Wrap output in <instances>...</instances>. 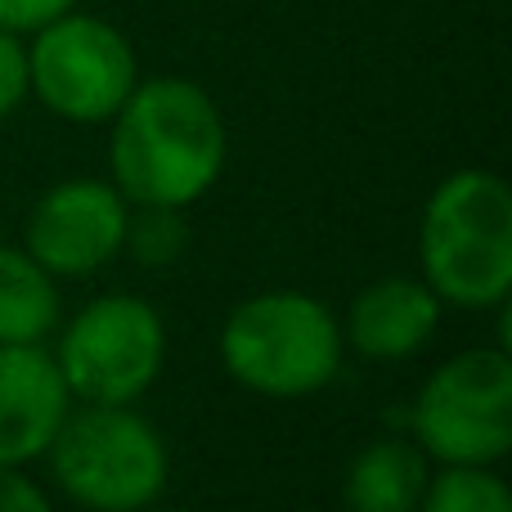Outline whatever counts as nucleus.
Instances as JSON below:
<instances>
[{
	"instance_id": "f3484780",
	"label": "nucleus",
	"mask_w": 512,
	"mask_h": 512,
	"mask_svg": "<svg viewBox=\"0 0 512 512\" xmlns=\"http://www.w3.org/2000/svg\"><path fill=\"white\" fill-rule=\"evenodd\" d=\"M0 512H54L45 490L23 468H0Z\"/></svg>"
},
{
	"instance_id": "1a4fd4ad",
	"label": "nucleus",
	"mask_w": 512,
	"mask_h": 512,
	"mask_svg": "<svg viewBox=\"0 0 512 512\" xmlns=\"http://www.w3.org/2000/svg\"><path fill=\"white\" fill-rule=\"evenodd\" d=\"M72 396L54 355L41 346H0V468H23L50 450Z\"/></svg>"
},
{
	"instance_id": "dca6fc26",
	"label": "nucleus",
	"mask_w": 512,
	"mask_h": 512,
	"mask_svg": "<svg viewBox=\"0 0 512 512\" xmlns=\"http://www.w3.org/2000/svg\"><path fill=\"white\" fill-rule=\"evenodd\" d=\"M77 9V0H0V27L18 36H32L36 27H45L50 18Z\"/></svg>"
},
{
	"instance_id": "f257e3e1",
	"label": "nucleus",
	"mask_w": 512,
	"mask_h": 512,
	"mask_svg": "<svg viewBox=\"0 0 512 512\" xmlns=\"http://www.w3.org/2000/svg\"><path fill=\"white\" fill-rule=\"evenodd\" d=\"M230 135L216 99L185 77L135 81L113 113L108 167L135 207H180L207 194L225 171Z\"/></svg>"
},
{
	"instance_id": "4468645a",
	"label": "nucleus",
	"mask_w": 512,
	"mask_h": 512,
	"mask_svg": "<svg viewBox=\"0 0 512 512\" xmlns=\"http://www.w3.org/2000/svg\"><path fill=\"white\" fill-rule=\"evenodd\" d=\"M126 243L144 265H171L185 252L180 207H140V216L126 221Z\"/></svg>"
},
{
	"instance_id": "f03ea898",
	"label": "nucleus",
	"mask_w": 512,
	"mask_h": 512,
	"mask_svg": "<svg viewBox=\"0 0 512 512\" xmlns=\"http://www.w3.org/2000/svg\"><path fill=\"white\" fill-rule=\"evenodd\" d=\"M423 283L445 306L495 310L512 292V194L495 171H454L418 225Z\"/></svg>"
},
{
	"instance_id": "0eeeda50",
	"label": "nucleus",
	"mask_w": 512,
	"mask_h": 512,
	"mask_svg": "<svg viewBox=\"0 0 512 512\" xmlns=\"http://www.w3.org/2000/svg\"><path fill=\"white\" fill-rule=\"evenodd\" d=\"M167 360L162 315L135 292H108L81 306L63 328L59 364L68 396L81 405H131L158 382Z\"/></svg>"
},
{
	"instance_id": "f8f14e48",
	"label": "nucleus",
	"mask_w": 512,
	"mask_h": 512,
	"mask_svg": "<svg viewBox=\"0 0 512 512\" xmlns=\"http://www.w3.org/2000/svg\"><path fill=\"white\" fill-rule=\"evenodd\" d=\"M59 328V288L23 248L0 243V346H41Z\"/></svg>"
},
{
	"instance_id": "a211bd4d",
	"label": "nucleus",
	"mask_w": 512,
	"mask_h": 512,
	"mask_svg": "<svg viewBox=\"0 0 512 512\" xmlns=\"http://www.w3.org/2000/svg\"><path fill=\"white\" fill-rule=\"evenodd\" d=\"M144 512H185V508H144Z\"/></svg>"
},
{
	"instance_id": "ddd939ff",
	"label": "nucleus",
	"mask_w": 512,
	"mask_h": 512,
	"mask_svg": "<svg viewBox=\"0 0 512 512\" xmlns=\"http://www.w3.org/2000/svg\"><path fill=\"white\" fill-rule=\"evenodd\" d=\"M418 512H512V495L495 468H445L427 477Z\"/></svg>"
},
{
	"instance_id": "20e7f679",
	"label": "nucleus",
	"mask_w": 512,
	"mask_h": 512,
	"mask_svg": "<svg viewBox=\"0 0 512 512\" xmlns=\"http://www.w3.org/2000/svg\"><path fill=\"white\" fill-rule=\"evenodd\" d=\"M45 454L63 495L90 512H144L171 477L167 445L131 405L68 409Z\"/></svg>"
},
{
	"instance_id": "7ed1b4c3",
	"label": "nucleus",
	"mask_w": 512,
	"mask_h": 512,
	"mask_svg": "<svg viewBox=\"0 0 512 512\" xmlns=\"http://www.w3.org/2000/svg\"><path fill=\"white\" fill-rule=\"evenodd\" d=\"M342 328L310 292H261L230 310L221 360L239 387L270 400L315 396L342 369Z\"/></svg>"
},
{
	"instance_id": "423d86ee",
	"label": "nucleus",
	"mask_w": 512,
	"mask_h": 512,
	"mask_svg": "<svg viewBox=\"0 0 512 512\" xmlns=\"http://www.w3.org/2000/svg\"><path fill=\"white\" fill-rule=\"evenodd\" d=\"M27 81L54 117L99 126L113 122V113L126 104L140 81V63L126 32H117L108 18L68 9L32 32Z\"/></svg>"
},
{
	"instance_id": "2eb2a0df",
	"label": "nucleus",
	"mask_w": 512,
	"mask_h": 512,
	"mask_svg": "<svg viewBox=\"0 0 512 512\" xmlns=\"http://www.w3.org/2000/svg\"><path fill=\"white\" fill-rule=\"evenodd\" d=\"M27 95H32V81H27V45L18 32L0 27V122H5L9 113H18Z\"/></svg>"
},
{
	"instance_id": "39448f33",
	"label": "nucleus",
	"mask_w": 512,
	"mask_h": 512,
	"mask_svg": "<svg viewBox=\"0 0 512 512\" xmlns=\"http://www.w3.org/2000/svg\"><path fill=\"white\" fill-rule=\"evenodd\" d=\"M409 427L441 468H495L512 450V355L504 346L450 355L418 387Z\"/></svg>"
},
{
	"instance_id": "9d476101",
	"label": "nucleus",
	"mask_w": 512,
	"mask_h": 512,
	"mask_svg": "<svg viewBox=\"0 0 512 512\" xmlns=\"http://www.w3.org/2000/svg\"><path fill=\"white\" fill-rule=\"evenodd\" d=\"M441 328V297L423 279H378L351 301L346 342L364 360H409Z\"/></svg>"
},
{
	"instance_id": "9b49d317",
	"label": "nucleus",
	"mask_w": 512,
	"mask_h": 512,
	"mask_svg": "<svg viewBox=\"0 0 512 512\" xmlns=\"http://www.w3.org/2000/svg\"><path fill=\"white\" fill-rule=\"evenodd\" d=\"M427 490V459L418 445L373 441L351 459L342 477L346 512H418Z\"/></svg>"
},
{
	"instance_id": "6e6552de",
	"label": "nucleus",
	"mask_w": 512,
	"mask_h": 512,
	"mask_svg": "<svg viewBox=\"0 0 512 512\" xmlns=\"http://www.w3.org/2000/svg\"><path fill=\"white\" fill-rule=\"evenodd\" d=\"M131 203L117 194L113 180H63L45 189L27 212L23 252L54 279L95 274L126 248Z\"/></svg>"
}]
</instances>
